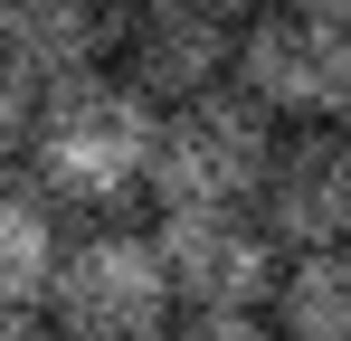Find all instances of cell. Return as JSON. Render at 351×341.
<instances>
[{
    "label": "cell",
    "mask_w": 351,
    "mask_h": 341,
    "mask_svg": "<svg viewBox=\"0 0 351 341\" xmlns=\"http://www.w3.org/2000/svg\"><path fill=\"white\" fill-rule=\"evenodd\" d=\"M266 152H276V114L256 105L237 76H219V86L162 105V123H152V209H228V199H256Z\"/></svg>",
    "instance_id": "277c9868"
},
{
    "label": "cell",
    "mask_w": 351,
    "mask_h": 341,
    "mask_svg": "<svg viewBox=\"0 0 351 341\" xmlns=\"http://www.w3.org/2000/svg\"><path fill=\"white\" fill-rule=\"evenodd\" d=\"M209 10H219V19H237V29H247V19H256V10H276V0H209Z\"/></svg>",
    "instance_id": "7c38bea8"
},
{
    "label": "cell",
    "mask_w": 351,
    "mask_h": 341,
    "mask_svg": "<svg viewBox=\"0 0 351 341\" xmlns=\"http://www.w3.org/2000/svg\"><path fill=\"white\" fill-rule=\"evenodd\" d=\"M313 10H332V19H342V29H351V0H313Z\"/></svg>",
    "instance_id": "4fadbf2b"
},
{
    "label": "cell",
    "mask_w": 351,
    "mask_h": 341,
    "mask_svg": "<svg viewBox=\"0 0 351 341\" xmlns=\"http://www.w3.org/2000/svg\"><path fill=\"white\" fill-rule=\"evenodd\" d=\"M171 323H180V303H171V266H162L152 227L86 218V237L58 247L48 332H66V341H162Z\"/></svg>",
    "instance_id": "3957f363"
},
{
    "label": "cell",
    "mask_w": 351,
    "mask_h": 341,
    "mask_svg": "<svg viewBox=\"0 0 351 341\" xmlns=\"http://www.w3.org/2000/svg\"><path fill=\"white\" fill-rule=\"evenodd\" d=\"M276 332L294 341H351V237L342 247H294L276 275Z\"/></svg>",
    "instance_id": "30bf717a"
},
{
    "label": "cell",
    "mask_w": 351,
    "mask_h": 341,
    "mask_svg": "<svg viewBox=\"0 0 351 341\" xmlns=\"http://www.w3.org/2000/svg\"><path fill=\"white\" fill-rule=\"evenodd\" d=\"M152 123L162 105L123 86L114 66L38 86V123H29L38 190L66 218H133V199H152Z\"/></svg>",
    "instance_id": "6da1fadb"
},
{
    "label": "cell",
    "mask_w": 351,
    "mask_h": 341,
    "mask_svg": "<svg viewBox=\"0 0 351 341\" xmlns=\"http://www.w3.org/2000/svg\"><path fill=\"white\" fill-rule=\"evenodd\" d=\"M29 123H38V76L0 48V162H19V152H29Z\"/></svg>",
    "instance_id": "8fae6325"
},
{
    "label": "cell",
    "mask_w": 351,
    "mask_h": 341,
    "mask_svg": "<svg viewBox=\"0 0 351 341\" xmlns=\"http://www.w3.org/2000/svg\"><path fill=\"white\" fill-rule=\"evenodd\" d=\"M256 218L276 247H342L351 237V123H276V152L256 180Z\"/></svg>",
    "instance_id": "52a82bcc"
},
{
    "label": "cell",
    "mask_w": 351,
    "mask_h": 341,
    "mask_svg": "<svg viewBox=\"0 0 351 341\" xmlns=\"http://www.w3.org/2000/svg\"><path fill=\"white\" fill-rule=\"evenodd\" d=\"M114 76L143 86L152 105H180V95L237 76V19H219L209 0H123V19H114Z\"/></svg>",
    "instance_id": "8992f818"
},
{
    "label": "cell",
    "mask_w": 351,
    "mask_h": 341,
    "mask_svg": "<svg viewBox=\"0 0 351 341\" xmlns=\"http://www.w3.org/2000/svg\"><path fill=\"white\" fill-rule=\"evenodd\" d=\"M114 19L123 0H0V48L38 86H66V76L114 66Z\"/></svg>",
    "instance_id": "ba28073f"
},
{
    "label": "cell",
    "mask_w": 351,
    "mask_h": 341,
    "mask_svg": "<svg viewBox=\"0 0 351 341\" xmlns=\"http://www.w3.org/2000/svg\"><path fill=\"white\" fill-rule=\"evenodd\" d=\"M237 86L276 123H351V29L313 0H276L237 29Z\"/></svg>",
    "instance_id": "5b68a950"
},
{
    "label": "cell",
    "mask_w": 351,
    "mask_h": 341,
    "mask_svg": "<svg viewBox=\"0 0 351 341\" xmlns=\"http://www.w3.org/2000/svg\"><path fill=\"white\" fill-rule=\"evenodd\" d=\"M66 209L48 190H0V332H38L48 323V275L66 247Z\"/></svg>",
    "instance_id": "9c48e42d"
},
{
    "label": "cell",
    "mask_w": 351,
    "mask_h": 341,
    "mask_svg": "<svg viewBox=\"0 0 351 341\" xmlns=\"http://www.w3.org/2000/svg\"><path fill=\"white\" fill-rule=\"evenodd\" d=\"M162 266H171V303L190 341H256L276 332V275L285 247L256 218V199L228 209H162Z\"/></svg>",
    "instance_id": "7a4b0ae2"
}]
</instances>
